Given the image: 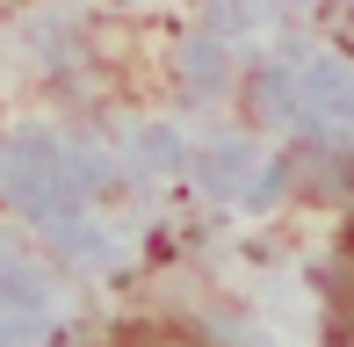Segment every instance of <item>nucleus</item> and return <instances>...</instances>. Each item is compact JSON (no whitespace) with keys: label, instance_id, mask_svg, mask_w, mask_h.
<instances>
[{"label":"nucleus","instance_id":"f257e3e1","mask_svg":"<svg viewBox=\"0 0 354 347\" xmlns=\"http://www.w3.org/2000/svg\"><path fill=\"white\" fill-rule=\"evenodd\" d=\"M109 347H217V340L196 333V326H181V319H131V326L109 333Z\"/></svg>","mask_w":354,"mask_h":347},{"label":"nucleus","instance_id":"f03ea898","mask_svg":"<svg viewBox=\"0 0 354 347\" xmlns=\"http://www.w3.org/2000/svg\"><path fill=\"white\" fill-rule=\"evenodd\" d=\"M340 333H347V347H354V232H347V254H340Z\"/></svg>","mask_w":354,"mask_h":347}]
</instances>
